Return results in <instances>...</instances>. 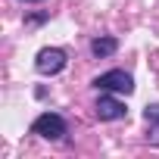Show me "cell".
I'll use <instances>...</instances> for the list:
<instances>
[{
    "mask_svg": "<svg viewBox=\"0 0 159 159\" xmlns=\"http://www.w3.org/2000/svg\"><path fill=\"white\" fill-rule=\"evenodd\" d=\"M150 125V134H147V140L153 143V147H159V122H147Z\"/></svg>",
    "mask_w": 159,
    "mask_h": 159,
    "instance_id": "obj_7",
    "label": "cell"
},
{
    "mask_svg": "<svg viewBox=\"0 0 159 159\" xmlns=\"http://www.w3.org/2000/svg\"><path fill=\"white\" fill-rule=\"evenodd\" d=\"M34 69H38L41 75H56V72H62V69H66V50H59V47H44V50L38 53V59H34Z\"/></svg>",
    "mask_w": 159,
    "mask_h": 159,
    "instance_id": "obj_3",
    "label": "cell"
},
{
    "mask_svg": "<svg viewBox=\"0 0 159 159\" xmlns=\"http://www.w3.org/2000/svg\"><path fill=\"white\" fill-rule=\"evenodd\" d=\"M25 3H38V0H25Z\"/></svg>",
    "mask_w": 159,
    "mask_h": 159,
    "instance_id": "obj_8",
    "label": "cell"
},
{
    "mask_svg": "<svg viewBox=\"0 0 159 159\" xmlns=\"http://www.w3.org/2000/svg\"><path fill=\"white\" fill-rule=\"evenodd\" d=\"M143 122H159V103H153V106L143 109Z\"/></svg>",
    "mask_w": 159,
    "mask_h": 159,
    "instance_id": "obj_6",
    "label": "cell"
},
{
    "mask_svg": "<svg viewBox=\"0 0 159 159\" xmlns=\"http://www.w3.org/2000/svg\"><path fill=\"white\" fill-rule=\"evenodd\" d=\"M97 116H100L103 122H119V119L128 116V109H125V103L116 100V97H100V100H97Z\"/></svg>",
    "mask_w": 159,
    "mask_h": 159,
    "instance_id": "obj_4",
    "label": "cell"
},
{
    "mask_svg": "<svg viewBox=\"0 0 159 159\" xmlns=\"http://www.w3.org/2000/svg\"><path fill=\"white\" fill-rule=\"evenodd\" d=\"M94 88L100 91H112V94H131L134 91V78L122 69H112V72H103L94 78Z\"/></svg>",
    "mask_w": 159,
    "mask_h": 159,
    "instance_id": "obj_1",
    "label": "cell"
},
{
    "mask_svg": "<svg viewBox=\"0 0 159 159\" xmlns=\"http://www.w3.org/2000/svg\"><path fill=\"white\" fill-rule=\"evenodd\" d=\"M31 134H41V137H47V140H59V137L66 134V122H62V116H56V112H44V116H38V119L31 122Z\"/></svg>",
    "mask_w": 159,
    "mask_h": 159,
    "instance_id": "obj_2",
    "label": "cell"
},
{
    "mask_svg": "<svg viewBox=\"0 0 159 159\" xmlns=\"http://www.w3.org/2000/svg\"><path fill=\"white\" fill-rule=\"evenodd\" d=\"M91 50H94V56H112V53L119 50V41H116V38H97V41L91 44Z\"/></svg>",
    "mask_w": 159,
    "mask_h": 159,
    "instance_id": "obj_5",
    "label": "cell"
}]
</instances>
